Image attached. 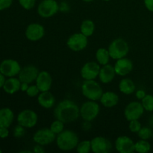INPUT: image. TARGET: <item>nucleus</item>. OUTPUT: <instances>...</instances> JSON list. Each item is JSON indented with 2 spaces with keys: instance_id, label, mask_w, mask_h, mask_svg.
Returning a JSON list of instances; mask_svg holds the SVG:
<instances>
[{
  "instance_id": "37998d69",
  "label": "nucleus",
  "mask_w": 153,
  "mask_h": 153,
  "mask_svg": "<svg viewBox=\"0 0 153 153\" xmlns=\"http://www.w3.org/2000/svg\"><path fill=\"white\" fill-rule=\"evenodd\" d=\"M21 153H25V152H28V153H31L33 152V151H30V150H23V151H21Z\"/></svg>"
},
{
  "instance_id": "49530a36",
  "label": "nucleus",
  "mask_w": 153,
  "mask_h": 153,
  "mask_svg": "<svg viewBox=\"0 0 153 153\" xmlns=\"http://www.w3.org/2000/svg\"><path fill=\"white\" fill-rule=\"evenodd\" d=\"M1 152H2V150H1V149H0V153H1Z\"/></svg>"
},
{
  "instance_id": "5701e85b",
  "label": "nucleus",
  "mask_w": 153,
  "mask_h": 153,
  "mask_svg": "<svg viewBox=\"0 0 153 153\" xmlns=\"http://www.w3.org/2000/svg\"><path fill=\"white\" fill-rule=\"evenodd\" d=\"M14 120V113L9 108L0 109V127L9 128Z\"/></svg>"
},
{
  "instance_id": "6ab92c4d",
  "label": "nucleus",
  "mask_w": 153,
  "mask_h": 153,
  "mask_svg": "<svg viewBox=\"0 0 153 153\" xmlns=\"http://www.w3.org/2000/svg\"><path fill=\"white\" fill-rule=\"evenodd\" d=\"M117 74L114 66L107 64L105 65L101 66L98 78L102 83L109 84L113 82Z\"/></svg>"
},
{
  "instance_id": "a878e982",
  "label": "nucleus",
  "mask_w": 153,
  "mask_h": 153,
  "mask_svg": "<svg viewBox=\"0 0 153 153\" xmlns=\"http://www.w3.org/2000/svg\"><path fill=\"white\" fill-rule=\"evenodd\" d=\"M96 60L97 62L100 64V66L105 65L108 64L109 61L111 59L110 54H109L108 49L106 48H100L96 52Z\"/></svg>"
},
{
  "instance_id": "a211bd4d",
  "label": "nucleus",
  "mask_w": 153,
  "mask_h": 153,
  "mask_svg": "<svg viewBox=\"0 0 153 153\" xmlns=\"http://www.w3.org/2000/svg\"><path fill=\"white\" fill-rule=\"evenodd\" d=\"M52 83H53V79L49 72L46 70L40 71L35 81V85L39 88L40 92L50 91Z\"/></svg>"
},
{
  "instance_id": "9b49d317",
  "label": "nucleus",
  "mask_w": 153,
  "mask_h": 153,
  "mask_svg": "<svg viewBox=\"0 0 153 153\" xmlns=\"http://www.w3.org/2000/svg\"><path fill=\"white\" fill-rule=\"evenodd\" d=\"M145 110L141 102L138 101H132L128 103L124 109V117L127 121L139 120L144 113Z\"/></svg>"
},
{
  "instance_id": "9d476101",
  "label": "nucleus",
  "mask_w": 153,
  "mask_h": 153,
  "mask_svg": "<svg viewBox=\"0 0 153 153\" xmlns=\"http://www.w3.org/2000/svg\"><path fill=\"white\" fill-rule=\"evenodd\" d=\"M22 67L17 61L11 58L4 59L0 63V72L5 77L18 76Z\"/></svg>"
},
{
  "instance_id": "e433bc0d",
  "label": "nucleus",
  "mask_w": 153,
  "mask_h": 153,
  "mask_svg": "<svg viewBox=\"0 0 153 153\" xmlns=\"http://www.w3.org/2000/svg\"><path fill=\"white\" fill-rule=\"evenodd\" d=\"M9 135L8 128L6 127H0V138H7Z\"/></svg>"
},
{
  "instance_id": "bb28decb",
  "label": "nucleus",
  "mask_w": 153,
  "mask_h": 153,
  "mask_svg": "<svg viewBox=\"0 0 153 153\" xmlns=\"http://www.w3.org/2000/svg\"><path fill=\"white\" fill-rule=\"evenodd\" d=\"M151 144L148 140H143L140 139L135 142V146H134V152L138 153H146L151 150Z\"/></svg>"
},
{
  "instance_id": "c85d7f7f",
  "label": "nucleus",
  "mask_w": 153,
  "mask_h": 153,
  "mask_svg": "<svg viewBox=\"0 0 153 153\" xmlns=\"http://www.w3.org/2000/svg\"><path fill=\"white\" fill-rule=\"evenodd\" d=\"M49 128L57 135V134H60L65 129V123L61 120H60L55 119L51 123Z\"/></svg>"
},
{
  "instance_id": "79ce46f5",
  "label": "nucleus",
  "mask_w": 153,
  "mask_h": 153,
  "mask_svg": "<svg viewBox=\"0 0 153 153\" xmlns=\"http://www.w3.org/2000/svg\"><path fill=\"white\" fill-rule=\"evenodd\" d=\"M5 76L2 74V73L0 72V89L3 88V85H4V82H5Z\"/></svg>"
},
{
  "instance_id": "393cba45",
  "label": "nucleus",
  "mask_w": 153,
  "mask_h": 153,
  "mask_svg": "<svg viewBox=\"0 0 153 153\" xmlns=\"http://www.w3.org/2000/svg\"><path fill=\"white\" fill-rule=\"evenodd\" d=\"M95 29L96 25L94 21L91 20V19H85L81 23L80 32L82 33L86 37H91L95 32Z\"/></svg>"
},
{
  "instance_id": "a18cd8bd",
  "label": "nucleus",
  "mask_w": 153,
  "mask_h": 153,
  "mask_svg": "<svg viewBox=\"0 0 153 153\" xmlns=\"http://www.w3.org/2000/svg\"><path fill=\"white\" fill-rule=\"evenodd\" d=\"M102 1H111V0H102Z\"/></svg>"
},
{
  "instance_id": "4c0bfd02",
  "label": "nucleus",
  "mask_w": 153,
  "mask_h": 153,
  "mask_svg": "<svg viewBox=\"0 0 153 153\" xmlns=\"http://www.w3.org/2000/svg\"><path fill=\"white\" fill-rule=\"evenodd\" d=\"M143 3L146 8L153 13V0H143Z\"/></svg>"
},
{
  "instance_id": "ea45409f",
  "label": "nucleus",
  "mask_w": 153,
  "mask_h": 153,
  "mask_svg": "<svg viewBox=\"0 0 153 153\" xmlns=\"http://www.w3.org/2000/svg\"><path fill=\"white\" fill-rule=\"evenodd\" d=\"M146 95V92L143 90H137V91H135V97L137 100H141Z\"/></svg>"
},
{
  "instance_id": "72a5a7b5",
  "label": "nucleus",
  "mask_w": 153,
  "mask_h": 153,
  "mask_svg": "<svg viewBox=\"0 0 153 153\" xmlns=\"http://www.w3.org/2000/svg\"><path fill=\"white\" fill-rule=\"evenodd\" d=\"M25 134V128L22 126L19 125L17 123V125L13 128V135L16 138H21L23 137Z\"/></svg>"
},
{
  "instance_id": "4be33fe9",
  "label": "nucleus",
  "mask_w": 153,
  "mask_h": 153,
  "mask_svg": "<svg viewBox=\"0 0 153 153\" xmlns=\"http://www.w3.org/2000/svg\"><path fill=\"white\" fill-rule=\"evenodd\" d=\"M21 81L18 77H10L6 79L4 85H3V91L7 94L13 95L20 91Z\"/></svg>"
},
{
  "instance_id": "473e14b6",
  "label": "nucleus",
  "mask_w": 153,
  "mask_h": 153,
  "mask_svg": "<svg viewBox=\"0 0 153 153\" xmlns=\"http://www.w3.org/2000/svg\"><path fill=\"white\" fill-rule=\"evenodd\" d=\"M18 1L21 7L26 10L34 8L36 4V0H18Z\"/></svg>"
},
{
  "instance_id": "b1692460",
  "label": "nucleus",
  "mask_w": 153,
  "mask_h": 153,
  "mask_svg": "<svg viewBox=\"0 0 153 153\" xmlns=\"http://www.w3.org/2000/svg\"><path fill=\"white\" fill-rule=\"evenodd\" d=\"M119 90L125 95H131L136 91V85L134 81L129 78H124L119 82Z\"/></svg>"
},
{
  "instance_id": "58836bf2",
  "label": "nucleus",
  "mask_w": 153,
  "mask_h": 153,
  "mask_svg": "<svg viewBox=\"0 0 153 153\" xmlns=\"http://www.w3.org/2000/svg\"><path fill=\"white\" fill-rule=\"evenodd\" d=\"M33 152L34 153H44L45 149L43 148V146H41L40 144H36L33 147Z\"/></svg>"
},
{
  "instance_id": "423d86ee",
  "label": "nucleus",
  "mask_w": 153,
  "mask_h": 153,
  "mask_svg": "<svg viewBox=\"0 0 153 153\" xmlns=\"http://www.w3.org/2000/svg\"><path fill=\"white\" fill-rule=\"evenodd\" d=\"M60 10V5L55 0H42L37 6V11L39 16L48 19L55 16Z\"/></svg>"
},
{
  "instance_id": "c03bdc74",
  "label": "nucleus",
  "mask_w": 153,
  "mask_h": 153,
  "mask_svg": "<svg viewBox=\"0 0 153 153\" xmlns=\"http://www.w3.org/2000/svg\"><path fill=\"white\" fill-rule=\"evenodd\" d=\"M83 1H85V2H91V1H93L94 0H82Z\"/></svg>"
},
{
  "instance_id": "f8f14e48",
  "label": "nucleus",
  "mask_w": 153,
  "mask_h": 153,
  "mask_svg": "<svg viewBox=\"0 0 153 153\" xmlns=\"http://www.w3.org/2000/svg\"><path fill=\"white\" fill-rule=\"evenodd\" d=\"M91 141V152L94 153H108L113 149L111 140L102 136H97Z\"/></svg>"
},
{
  "instance_id": "0eeeda50",
  "label": "nucleus",
  "mask_w": 153,
  "mask_h": 153,
  "mask_svg": "<svg viewBox=\"0 0 153 153\" xmlns=\"http://www.w3.org/2000/svg\"><path fill=\"white\" fill-rule=\"evenodd\" d=\"M17 123L25 128H31L35 126L38 121V115L31 109H24L21 111L16 117Z\"/></svg>"
},
{
  "instance_id": "f03ea898",
  "label": "nucleus",
  "mask_w": 153,
  "mask_h": 153,
  "mask_svg": "<svg viewBox=\"0 0 153 153\" xmlns=\"http://www.w3.org/2000/svg\"><path fill=\"white\" fill-rule=\"evenodd\" d=\"M56 145L61 151L73 150L76 149L78 143L79 142V137L77 133L70 129H64L62 132L57 134Z\"/></svg>"
},
{
  "instance_id": "cd10ccee",
  "label": "nucleus",
  "mask_w": 153,
  "mask_h": 153,
  "mask_svg": "<svg viewBox=\"0 0 153 153\" xmlns=\"http://www.w3.org/2000/svg\"><path fill=\"white\" fill-rule=\"evenodd\" d=\"M140 102L146 111H153V95L152 94H146L140 100Z\"/></svg>"
},
{
  "instance_id": "f704fd0d",
  "label": "nucleus",
  "mask_w": 153,
  "mask_h": 153,
  "mask_svg": "<svg viewBox=\"0 0 153 153\" xmlns=\"http://www.w3.org/2000/svg\"><path fill=\"white\" fill-rule=\"evenodd\" d=\"M40 91L39 90V88H37V86L36 85H29V87H28V90L26 91V92H25V94H26V95L28 96V97H37V96L40 94Z\"/></svg>"
},
{
  "instance_id": "1a4fd4ad",
  "label": "nucleus",
  "mask_w": 153,
  "mask_h": 153,
  "mask_svg": "<svg viewBox=\"0 0 153 153\" xmlns=\"http://www.w3.org/2000/svg\"><path fill=\"white\" fill-rule=\"evenodd\" d=\"M56 134L50 129V128H42L34 132L33 134V140L36 144L41 146H47L55 141Z\"/></svg>"
},
{
  "instance_id": "2f4dec72",
  "label": "nucleus",
  "mask_w": 153,
  "mask_h": 153,
  "mask_svg": "<svg viewBox=\"0 0 153 153\" xmlns=\"http://www.w3.org/2000/svg\"><path fill=\"white\" fill-rule=\"evenodd\" d=\"M142 128V125L139 120H134L129 121L128 123V129L132 133H137Z\"/></svg>"
},
{
  "instance_id": "7c9ffc66",
  "label": "nucleus",
  "mask_w": 153,
  "mask_h": 153,
  "mask_svg": "<svg viewBox=\"0 0 153 153\" xmlns=\"http://www.w3.org/2000/svg\"><path fill=\"white\" fill-rule=\"evenodd\" d=\"M138 137L143 140H149L152 136V131L150 128L146 126H142L140 131L137 133Z\"/></svg>"
},
{
  "instance_id": "412c9836",
  "label": "nucleus",
  "mask_w": 153,
  "mask_h": 153,
  "mask_svg": "<svg viewBox=\"0 0 153 153\" xmlns=\"http://www.w3.org/2000/svg\"><path fill=\"white\" fill-rule=\"evenodd\" d=\"M120 101V97L115 92L113 91H106L103 92L100 102L102 105L107 108H111L117 105Z\"/></svg>"
},
{
  "instance_id": "f3484780",
  "label": "nucleus",
  "mask_w": 153,
  "mask_h": 153,
  "mask_svg": "<svg viewBox=\"0 0 153 153\" xmlns=\"http://www.w3.org/2000/svg\"><path fill=\"white\" fill-rule=\"evenodd\" d=\"M133 67H134L133 62L126 57L117 60L116 63L114 65L117 76H122V77L131 73L133 70Z\"/></svg>"
},
{
  "instance_id": "a19ab883",
  "label": "nucleus",
  "mask_w": 153,
  "mask_h": 153,
  "mask_svg": "<svg viewBox=\"0 0 153 153\" xmlns=\"http://www.w3.org/2000/svg\"><path fill=\"white\" fill-rule=\"evenodd\" d=\"M29 85H30L29 84L26 83V82H21L20 91H22V92H26V91L28 90Z\"/></svg>"
},
{
  "instance_id": "aec40b11",
  "label": "nucleus",
  "mask_w": 153,
  "mask_h": 153,
  "mask_svg": "<svg viewBox=\"0 0 153 153\" xmlns=\"http://www.w3.org/2000/svg\"><path fill=\"white\" fill-rule=\"evenodd\" d=\"M37 103L43 108H52L55 106V97L49 91L40 92L37 96Z\"/></svg>"
},
{
  "instance_id": "4468645a",
  "label": "nucleus",
  "mask_w": 153,
  "mask_h": 153,
  "mask_svg": "<svg viewBox=\"0 0 153 153\" xmlns=\"http://www.w3.org/2000/svg\"><path fill=\"white\" fill-rule=\"evenodd\" d=\"M25 37L29 41L37 42L41 40L45 35V28L37 22L30 23L25 28Z\"/></svg>"
},
{
  "instance_id": "f257e3e1",
  "label": "nucleus",
  "mask_w": 153,
  "mask_h": 153,
  "mask_svg": "<svg viewBox=\"0 0 153 153\" xmlns=\"http://www.w3.org/2000/svg\"><path fill=\"white\" fill-rule=\"evenodd\" d=\"M54 117L65 124L75 122L80 117V107L73 100H63L55 106Z\"/></svg>"
},
{
  "instance_id": "ddd939ff",
  "label": "nucleus",
  "mask_w": 153,
  "mask_h": 153,
  "mask_svg": "<svg viewBox=\"0 0 153 153\" xmlns=\"http://www.w3.org/2000/svg\"><path fill=\"white\" fill-rule=\"evenodd\" d=\"M101 66L97 61H88L81 68V77L84 80H95L98 78Z\"/></svg>"
},
{
  "instance_id": "2eb2a0df",
  "label": "nucleus",
  "mask_w": 153,
  "mask_h": 153,
  "mask_svg": "<svg viewBox=\"0 0 153 153\" xmlns=\"http://www.w3.org/2000/svg\"><path fill=\"white\" fill-rule=\"evenodd\" d=\"M135 143L126 135L119 136L114 141L115 149L120 153H132L134 152Z\"/></svg>"
},
{
  "instance_id": "c756f323",
  "label": "nucleus",
  "mask_w": 153,
  "mask_h": 153,
  "mask_svg": "<svg viewBox=\"0 0 153 153\" xmlns=\"http://www.w3.org/2000/svg\"><path fill=\"white\" fill-rule=\"evenodd\" d=\"M76 151L79 153H89L91 151V141L85 140L79 141L76 146Z\"/></svg>"
},
{
  "instance_id": "39448f33",
  "label": "nucleus",
  "mask_w": 153,
  "mask_h": 153,
  "mask_svg": "<svg viewBox=\"0 0 153 153\" xmlns=\"http://www.w3.org/2000/svg\"><path fill=\"white\" fill-rule=\"evenodd\" d=\"M100 105L97 101L89 100L84 102L80 107V117L86 122H91L99 116Z\"/></svg>"
},
{
  "instance_id": "c9c22d12",
  "label": "nucleus",
  "mask_w": 153,
  "mask_h": 153,
  "mask_svg": "<svg viewBox=\"0 0 153 153\" xmlns=\"http://www.w3.org/2000/svg\"><path fill=\"white\" fill-rule=\"evenodd\" d=\"M13 0H0V11L9 8L12 5Z\"/></svg>"
},
{
  "instance_id": "7ed1b4c3",
  "label": "nucleus",
  "mask_w": 153,
  "mask_h": 153,
  "mask_svg": "<svg viewBox=\"0 0 153 153\" xmlns=\"http://www.w3.org/2000/svg\"><path fill=\"white\" fill-rule=\"evenodd\" d=\"M81 90L85 98L94 101H100L103 94L101 85L95 80H84Z\"/></svg>"
},
{
  "instance_id": "dca6fc26",
  "label": "nucleus",
  "mask_w": 153,
  "mask_h": 153,
  "mask_svg": "<svg viewBox=\"0 0 153 153\" xmlns=\"http://www.w3.org/2000/svg\"><path fill=\"white\" fill-rule=\"evenodd\" d=\"M39 73L40 70L37 67L34 65H27L22 67L18 75V78L21 82H26L31 85L35 82Z\"/></svg>"
},
{
  "instance_id": "20e7f679",
  "label": "nucleus",
  "mask_w": 153,
  "mask_h": 153,
  "mask_svg": "<svg viewBox=\"0 0 153 153\" xmlns=\"http://www.w3.org/2000/svg\"><path fill=\"white\" fill-rule=\"evenodd\" d=\"M108 49L111 58L117 61L127 56L129 52V46L125 39L118 37L111 41Z\"/></svg>"
},
{
  "instance_id": "6e6552de",
  "label": "nucleus",
  "mask_w": 153,
  "mask_h": 153,
  "mask_svg": "<svg viewBox=\"0 0 153 153\" xmlns=\"http://www.w3.org/2000/svg\"><path fill=\"white\" fill-rule=\"evenodd\" d=\"M88 37L82 33H74L67 40V46L73 52H81L88 46Z\"/></svg>"
}]
</instances>
